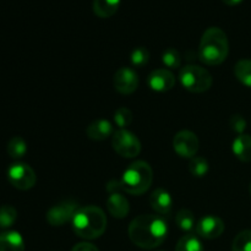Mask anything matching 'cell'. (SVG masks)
<instances>
[{"label": "cell", "mask_w": 251, "mask_h": 251, "mask_svg": "<svg viewBox=\"0 0 251 251\" xmlns=\"http://www.w3.org/2000/svg\"><path fill=\"white\" fill-rule=\"evenodd\" d=\"M168 235V225L161 215H140L129 226V238L141 249H156Z\"/></svg>", "instance_id": "1"}, {"label": "cell", "mask_w": 251, "mask_h": 251, "mask_svg": "<svg viewBox=\"0 0 251 251\" xmlns=\"http://www.w3.org/2000/svg\"><path fill=\"white\" fill-rule=\"evenodd\" d=\"M153 180V171L147 162L136 161L130 164L123 173L119 181H113L107 186L109 193L125 191L130 195H142L151 186Z\"/></svg>", "instance_id": "2"}, {"label": "cell", "mask_w": 251, "mask_h": 251, "mask_svg": "<svg viewBox=\"0 0 251 251\" xmlns=\"http://www.w3.org/2000/svg\"><path fill=\"white\" fill-rule=\"evenodd\" d=\"M71 222L75 234L82 239H97L107 229V216L97 206L80 207Z\"/></svg>", "instance_id": "3"}, {"label": "cell", "mask_w": 251, "mask_h": 251, "mask_svg": "<svg viewBox=\"0 0 251 251\" xmlns=\"http://www.w3.org/2000/svg\"><path fill=\"white\" fill-rule=\"evenodd\" d=\"M229 42L223 29L210 27L203 32L199 46V58L206 65H220L227 59Z\"/></svg>", "instance_id": "4"}, {"label": "cell", "mask_w": 251, "mask_h": 251, "mask_svg": "<svg viewBox=\"0 0 251 251\" xmlns=\"http://www.w3.org/2000/svg\"><path fill=\"white\" fill-rule=\"evenodd\" d=\"M179 80L185 90L202 93L212 86V76L206 69L199 65H186L179 73Z\"/></svg>", "instance_id": "5"}, {"label": "cell", "mask_w": 251, "mask_h": 251, "mask_svg": "<svg viewBox=\"0 0 251 251\" xmlns=\"http://www.w3.org/2000/svg\"><path fill=\"white\" fill-rule=\"evenodd\" d=\"M112 146L114 151L124 158H135L141 152L140 140L126 129H119L113 134Z\"/></svg>", "instance_id": "6"}, {"label": "cell", "mask_w": 251, "mask_h": 251, "mask_svg": "<svg viewBox=\"0 0 251 251\" xmlns=\"http://www.w3.org/2000/svg\"><path fill=\"white\" fill-rule=\"evenodd\" d=\"M7 179L14 188L19 190H29L36 184L37 176L28 164L17 162L7 169Z\"/></svg>", "instance_id": "7"}, {"label": "cell", "mask_w": 251, "mask_h": 251, "mask_svg": "<svg viewBox=\"0 0 251 251\" xmlns=\"http://www.w3.org/2000/svg\"><path fill=\"white\" fill-rule=\"evenodd\" d=\"M78 210L77 202L74 200H65L56 203L47 212V221L53 227H60L73 221L76 211Z\"/></svg>", "instance_id": "8"}, {"label": "cell", "mask_w": 251, "mask_h": 251, "mask_svg": "<svg viewBox=\"0 0 251 251\" xmlns=\"http://www.w3.org/2000/svg\"><path fill=\"white\" fill-rule=\"evenodd\" d=\"M199 146L200 142L196 134L189 130H181L176 132L173 139L174 151L181 158H194L198 153Z\"/></svg>", "instance_id": "9"}, {"label": "cell", "mask_w": 251, "mask_h": 251, "mask_svg": "<svg viewBox=\"0 0 251 251\" xmlns=\"http://www.w3.org/2000/svg\"><path fill=\"white\" fill-rule=\"evenodd\" d=\"M196 235L203 239H216L225 232V223L216 216H205L196 223Z\"/></svg>", "instance_id": "10"}, {"label": "cell", "mask_w": 251, "mask_h": 251, "mask_svg": "<svg viewBox=\"0 0 251 251\" xmlns=\"http://www.w3.org/2000/svg\"><path fill=\"white\" fill-rule=\"evenodd\" d=\"M139 76L131 68H120L114 75V87L122 95H131L137 90Z\"/></svg>", "instance_id": "11"}, {"label": "cell", "mask_w": 251, "mask_h": 251, "mask_svg": "<svg viewBox=\"0 0 251 251\" xmlns=\"http://www.w3.org/2000/svg\"><path fill=\"white\" fill-rule=\"evenodd\" d=\"M150 88L156 92H167L171 91L176 85V77L167 69H157L149 75L147 78Z\"/></svg>", "instance_id": "12"}, {"label": "cell", "mask_w": 251, "mask_h": 251, "mask_svg": "<svg viewBox=\"0 0 251 251\" xmlns=\"http://www.w3.org/2000/svg\"><path fill=\"white\" fill-rule=\"evenodd\" d=\"M150 205L161 216L168 215L173 207V199L166 189L158 188L150 196Z\"/></svg>", "instance_id": "13"}, {"label": "cell", "mask_w": 251, "mask_h": 251, "mask_svg": "<svg viewBox=\"0 0 251 251\" xmlns=\"http://www.w3.org/2000/svg\"><path fill=\"white\" fill-rule=\"evenodd\" d=\"M107 208L115 218H125L129 215L130 205L127 199L120 193H110L107 199Z\"/></svg>", "instance_id": "14"}, {"label": "cell", "mask_w": 251, "mask_h": 251, "mask_svg": "<svg viewBox=\"0 0 251 251\" xmlns=\"http://www.w3.org/2000/svg\"><path fill=\"white\" fill-rule=\"evenodd\" d=\"M86 134H87L88 139L95 140V141H103L112 136L114 132H113L112 123L105 119H98L88 125Z\"/></svg>", "instance_id": "15"}, {"label": "cell", "mask_w": 251, "mask_h": 251, "mask_svg": "<svg viewBox=\"0 0 251 251\" xmlns=\"http://www.w3.org/2000/svg\"><path fill=\"white\" fill-rule=\"evenodd\" d=\"M0 251H25L22 235L15 230H6L0 234Z\"/></svg>", "instance_id": "16"}, {"label": "cell", "mask_w": 251, "mask_h": 251, "mask_svg": "<svg viewBox=\"0 0 251 251\" xmlns=\"http://www.w3.org/2000/svg\"><path fill=\"white\" fill-rule=\"evenodd\" d=\"M232 151L239 161L251 162V136L242 134L234 139L232 144Z\"/></svg>", "instance_id": "17"}, {"label": "cell", "mask_w": 251, "mask_h": 251, "mask_svg": "<svg viewBox=\"0 0 251 251\" xmlns=\"http://www.w3.org/2000/svg\"><path fill=\"white\" fill-rule=\"evenodd\" d=\"M120 0H93V12L100 19H108L117 14Z\"/></svg>", "instance_id": "18"}, {"label": "cell", "mask_w": 251, "mask_h": 251, "mask_svg": "<svg viewBox=\"0 0 251 251\" xmlns=\"http://www.w3.org/2000/svg\"><path fill=\"white\" fill-rule=\"evenodd\" d=\"M176 226L180 228L183 232L185 233H191L196 228V221L195 216L191 212L190 210H186V208H183V210L179 211L176 216Z\"/></svg>", "instance_id": "19"}, {"label": "cell", "mask_w": 251, "mask_h": 251, "mask_svg": "<svg viewBox=\"0 0 251 251\" xmlns=\"http://www.w3.org/2000/svg\"><path fill=\"white\" fill-rule=\"evenodd\" d=\"M176 251H203V245L198 235L189 233L179 239Z\"/></svg>", "instance_id": "20"}, {"label": "cell", "mask_w": 251, "mask_h": 251, "mask_svg": "<svg viewBox=\"0 0 251 251\" xmlns=\"http://www.w3.org/2000/svg\"><path fill=\"white\" fill-rule=\"evenodd\" d=\"M234 75L240 82L247 87L251 88V60L242 59L235 64Z\"/></svg>", "instance_id": "21"}, {"label": "cell", "mask_w": 251, "mask_h": 251, "mask_svg": "<svg viewBox=\"0 0 251 251\" xmlns=\"http://www.w3.org/2000/svg\"><path fill=\"white\" fill-rule=\"evenodd\" d=\"M7 154L14 159H20L26 154L27 152V144L21 136H14L10 139L6 146Z\"/></svg>", "instance_id": "22"}, {"label": "cell", "mask_w": 251, "mask_h": 251, "mask_svg": "<svg viewBox=\"0 0 251 251\" xmlns=\"http://www.w3.org/2000/svg\"><path fill=\"white\" fill-rule=\"evenodd\" d=\"M208 169H210V166H208L207 159L203 158V157H194V158L190 159L189 162V171L196 178H203L206 174L208 173Z\"/></svg>", "instance_id": "23"}, {"label": "cell", "mask_w": 251, "mask_h": 251, "mask_svg": "<svg viewBox=\"0 0 251 251\" xmlns=\"http://www.w3.org/2000/svg\"><path fill=\"white\" fill-rule=\"evenodd\" d=\"M17 218L16 208L10 205H4L0 207V228L7 229L15 223Z\"/></svg>", "instance_id": "24"}, {"label": "cell", "mask_w": 251, "mask_h": 251, "mask_svg": "<svg viewBox=\"0 0 251 251\" xmlns=\"http://www.w3.org/2000/svg\"><path fill=\"white\" fill-rule=\"evenodd\" d=\"M232 251H251V230L245 229L238 233L233 240Z\"/></svg>", "instance_id": "25"}, {"label": "cell", "mask_w": 251, "mask_h": 251, "mask_svg": "<svg viewBox=\"0 0 251 251\" xmlns=\"http://www.w3.org/2000/svg\"><path fill=\"white\" fill-rule=\"evenodd\" d=\"M162 63L169 69H179L181 65V56L176 49L168 48L162 54Z\"/></svg>", "instance_id": "26"}, {"label": "cell", "mask_w": 251, "mask_h": 251, "mask_svg": "<svg viewBox=\"0 0 251 251\" xmlns=\"http://www.w3.org/2000/svg\"><path fill=\"white\" fill-rule=\"evenodd\" d=\"M150 60V51L144 47H137L132 50L131 55H130V61L131 65L135 68H142L146 65Z\"/></svg>", "instance_id": "27"}, {"label": "cell", "mask_w": 251, "mask_h": 251, "mask_svg": "<svg viewBox=\"0 0 251 251\" xmlns=\"http://www.w3.org/2000/svg\"><path fill=\"white\" fill-rule=\"evenodd\" d=\"M132 122V113L127 108H119L114 113V123L119 126V129H126Z\"/></svg>", "instance_id": "28"}, {"label": "cell", "mask_w": 251, "mask_h": 251, "mask_svg": "<svg viewBox=\"0 0 251 251\" xmlns=\"http://www.w3.org/2000/svg\"><path fill=\"white\" fill-rule=\"evenodd\" d=\"M229 125L230 129L239 135H242L244 132V130L247 129V122H245L244 117L240 114L232 115L229 119Z\"/></svg>", "instance_id": "29"}, {"label": "cell", "mask_w": 251, "mask_h": 251, "mask_svg": "<svg viewBox=\"0 0 251 251\" xmlns=\"http://www.w3.org/2000/svg\"><path fill=\"white\" fill-rule=\"evenodd\" d=\"M71 251H100V250H98V248L96 247V245L91 244V243L82 242L76 244Z\"/></svg>", "instance_id": "30"}, {"label": "cell", "mask_w": 251, "mask_h": 251, "mask_svg": "<svg viewBox=\"0 0 251 251\" xmlns=\"http://www.w3.org/2000/svg\"><path fill=\"white\" fill-rule=\"evenodd\" d=\"M222 1L228 6H235V5H239L243 0H222Z\"/></svg>", "instance_id": "31"}, {"label": "cell", "mask_w": 251, "mask_h": 251, "mask_svg": "<svg viewBox=\"0 0 251 251\" xmlns=\"http://www.w3.org/2000/svg\"><path fill=\"white\" fill-rule=\"evenodd\" d=\"M250 194H251V184H250Z\"/></svg>", "instance_id": "32"}]
</instances>
